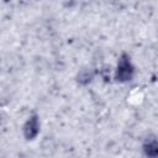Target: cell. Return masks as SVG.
<instances>
[{
    "label": "cell",
    "instance_id": "1",
    "mask_svg": "<svg viewBox=\"0 0 158 158\" xmlns=\"http://www.w3.org/2000/svg\"><path fill=\"white\" fill-rule=\"evenodd\" d=\"M135 74V67L131 63L130 56L127 53H122L120 56V59L117 62V67L115 70V80L120 83L130 81L133 78Z\"/></svg>",
    "mask_w": 158,
    "mask_h": 158
},
{
    "label": "cell",
    "instance_id": "2",
    "mask_svg": "<svg viewBox=\"0 0 158 158\" xmlns=\"http://www.w3.org/2000/svg\"><path fill=\"white\" fill-rule=\"evenodd\" d=\"M22 132H23V137L28 141L37 137V135L40 133V118L36 114L31 115L27 118V121L23 123Z\"/></svg>",
    "mask_w": 158,
    "mask_h": 158
},
{
    "label": "cell",
    "instance_id": "3",
    "mask_svg": "<svg viewBox=\"0 0 158 158\" xmlns=\"http://www.w3.org/2000/svg\"><path fill=\"white\" fill-rule=\"evenodd\" d=\"M143 152L148 157H156L158 154V142L154 136H151L143 143Z\"/></svg>",
    "mask_w": 158,
    "mask_h": 158
},
{
    "label": "cell",
    "instance_id": "4",
    "mask_svg": "<svg viewBox=\"0 0 158 158\" xmlns=\"http://www.w3.org/2000/svg\"><path fill=\"white\" fill-rule=\"evenodd\" d=\"M93 77H94V74H93L91 70H89V69H81V70L78 73V75H77V81H78L79 84L86 85V84H89V83L91 81Z\"/></svg>",
    "mask_w": 158,
    "mask_h": 158
},
{
    "label": "cell",
    "instance_id": "5",
    "mask_svg": "<svg viewBox=\"0 0 158 158\" xmlns=\"http://www.w3.org/2000/svg\"><path fill=\"white\" fill-rule=\"evenodd\" d=\"M0 122H1V114H0Z\"/></svg>",
    "mask_w": 158,
    "mask_h": 158
}]
</instances>
